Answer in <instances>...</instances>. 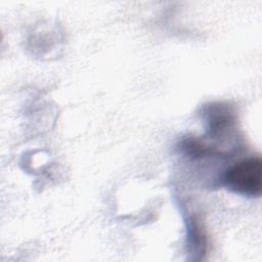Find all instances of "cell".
<instances>
[{"instance_id": "obj_2", "label": "cell", "mask_w": 262, "mask_h": 262, "mask_svg": "<svg viewBox=\"0 0 262 262\" xmlns=\"http://www.w3.org/2000/svg\"><path fill=\"white\" fill-rule=\"evenodd\" d=\"M208 134L215 139L226 136L235 125V115L230 106L224 103H211L205 107Z\"/></svg>"}, {"instance_id": "obj_1", "label": "cell", "mask_w": 262, "mask_h": 262, "mask_svg": "<svg viewBox=\"0 0 262 262\" xmlns=\"http://www.w3.org/2000/svg\"><path fill=\"white\" fill-rule=\"evenodd\" d=\"M225 186L243 195L258 196L262 188V162L260 157L244 159L224 174Z\"/></svg>"}]
</instances>
